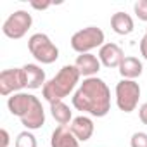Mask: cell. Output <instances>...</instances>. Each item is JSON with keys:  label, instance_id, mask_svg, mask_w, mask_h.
Listing matches in <instances>:
<instances>
[{"label": "cell", "instance_id": "4", "mask_svg": "<svg viewBox=\"0 0 147 147\" xmlns=\"http://www.w3.org/2000/svg\"><path fill=\"white\" fill-rule=\"evenodd\" d=\"M30 54L42 64H52L59 59V49L45 33H35L28 40Z\"/></svg>", "mask_w": 147, "mask_h": 147}, {"label": "cell", "instance_id": "23", "mask_svg": "<svg viewBox=\"0 0 147 147\" xmlns=\"http://www.w3.org/2000/svg\"><path fill=\"white\" fill-rule=\"evenodd\" d=\"M140 54H142V57L147 61V35H144L142 40H140Z\"/></svg>", "mask_w": 147, "mask_h": 147}, {"label": "cell", "instance_id": "25", "mask_svg": "<svg viewBox=\"0 0 147 147\" xmlns=\"http://www.w3.org/2000/svg\"><path fill=\"white\" fill-rule=\"evenodd\" d=\"M145 35H147V28H145Z\"/></svg>", "mask_w": 147, "mask_h": 147}, {"label": "cell", "instance_id": "21", "mask_svg": "<svg viewBox=\"0 0 147 147\" xmlns=\"http://www.w3.org/2000/svg\"><path fill=\"white\" fill-rule=\"evenodd\" d=\"M9 140H11L9 131L5 128H2L0 130V147H9Z\"/></svg>", "mask_w": 147, "mask_h": 147}, {"label": "cell", "instance_id": "18", "mask_svg": "<svg viewBox=\"0 0 147 147\" xmlns=\"http://www.w3.org/2000/svg\"><path fill=\"white\" fill-rule=\"evenodd\" d=\"M14 147H38L36 144V137L30 131V130H24L18 135L16 142H14Z\"/></svg>", "mask_w": 147, "mask_h": 147}, {"label": "cell", "instance_id": "2", "mask_svg": "<svg viewBox=\"0 0 147 147\" xmlns=\"http://www.w3.org/2000/svg\"><path fill=\"white\" fill-rule=\"evenodd\" d=\"M80 71L76 69L75 64H66L59 69V73L50 78L43 88H42V94H43V99L49 102V104H54V102H61L64 100L69 94H73V90L76 88V85L80 83Z\"/></svg>", "mask_w": 147, "mask_h": 147}, {"label": "cell", "instance_id": "20", "mask_svg": "<svg viewBox=\"0 0 147 147\" xmlns=\"http://www.w3.org/2000/svg\"><path fill=\"white\" fill-rule=\"evenodd\" d=\"M131 147H147V133L145 131H135L130 140Z\"/></svg>", "mask_w": 147, "mask_h": 147}, {"label": "cell", "instance_id": "8", "mask_svg": "<svg viewBox=\"0 0 147 147\" xmlns=\"http://www.w3.org/2000/svg\"><path fill=\"white\" fill-rule=\"evenodd\" d=\"M123 59H125V54L118 43L107 42L99 49V61L106 67H119Z\"/></svg>", "mask_w": 147, "mask_h": 147}, {"label": "cell", "instance_id": "16", "mask_svg": "<svg viewBox=\"0 0 147 147\" xmlns=\"http://www.w3.org/2000/svg\"><path fill=\"white\" fill-rule=\"evenodd\" d=\"M111 28L118 35H130L135 30V24H133V19H131L130 14H126V12H116L111 18Z\"/></svg>", "mask_w": 147, "mask_h": 147}, {"label": "cell", "instance_id": "11", "mask_svg": "<svg viewBox=\"0 0 147 147\" xmlns=\"http://www.w3.org/2000/svg\"><path fill=\"white\" fill-rule=\"evenodd\" d=\"M69 128H71L73 135H75L80 142L90 140L92 135H94V130H95L94 121H92V118H88V116H76V118H73Z\"/></svg>", "mask_w": 147, "mask_h": 147}, {"label": "cell", "instance_id": "24", "mask_svg": "<svg viewBox=\"0 0 147 147\" xmlns=\"http://www.w3.org/2000/svg\"><path fill=\"white\" fill-rule=\"evenodd\" d=\"M52 5V2H31V7L33 9H38V11H45V9H49Z\"/></svg>", "mask_w": 147, "mask_h": 147}, {"label": "cell", "instance_id": "15", "mask_svg": "<svg viewBox=\"0 0 147 147\" xmlns=\"http://www.w3.org/2000/svg\"><path fill=\"white\" fill-rule=\"evenodd\" d=\"M119 75L123 76V80H135L142 75V61L138 57H133V55H126L123 59V62L119 64Z\"/></svg>", "mask_w": 147, "mask_h": 147}, {"label": "cell", "instance_id": "7", "mask_svg": "<svg viewBox=\"0 0 147 147\" xmlns=\"http://www.w3.org/2000/svg\"><path fill=\"white\" fill-rule=\"evenodd\" d=\"M23 88H26L23 67H11L0 73V95L9 97V95L18 94Z\"/></svg>", "mask_w": 147, "mask_h": 147}, {"label": "cell", "instance_id": "14", "mask_svg": "<svg viewBox=\"0 0 147 147\" xmlns=\"http://www.w3.org/2000/svg\"><path fill=\"white\" fill-rule=\"evenodd\" d=\"M24 71V80H26V88L36 90V88H43L45 82V71L38 66V64H24L23 66Z\"/></svg>", "mask_w": 147, "mask_h": 147}, {"label": "cell", "instance_id": "5", "mask_svg": "<svg viewBox=\"0 0 147 147\" xmlns=\"http://www.w3.org/2000/svg\"><path fill=\"white\" fill-rule=\"evenodd\" d=\"M140 99V85L135 80H121L116 83V106L123 113L137 109Z\"/></svg>", "mask_w": 147, "mask_h": 147}, {"label": "cell", "instance_id": "1", "mask_svg": "<svg viewBox=\"0 0 147 147\" xmlns=\"http://www.w3.org/2000/svg\"><path fill=\"white\" fill-rule=\"evenodd\" d=\"M73 107L95 118H104L111 111V90L107 83L97 76L85 78L73 95Z\"/></svg>", "mask_w": 147, "mask_h": 147}, {"label": "cell", "instance_id": "22", "mask_svg": "<svg viewBox=\"0 0 147 147\" xmlns=\"http://www.w3.org/2000/svg\"><path fill=\"white\" fill-rule=\"evenodd\" d=\"M138 118L144 125H147V102H144L140 107H138Z\"/></svg>", "mask_w": 147, "mask_h": 147}, {"label": "cell", "instance_id": "19", "mask_svg": "<svg viewBox=\"0 0 147 147\" xmlns=\"http://www.w3.org/2000/svg\"><path fill=\"white\" fill-rule=\"evenodd\" d=\"M133 11L140 21L147 23V0H137L135 5H133Z\"/></svg>", "mask_w": 147, "mask_h": 147}, {"label": "cell", "instance_id": "12", "mask_svg": "<svg viewBox=\"0 0 147 147\" xmlns=\"http://www.w3.org/2000/svg\"><path fill=\"white\" fill-rule=\"evenodd\" d=\"M75 66L80 71V75L85 78H92L100 71V61L94 54H80L75 61Z\"/></svg>", "mask_w": 147, "mask_h": 147}, {"label": "cell", "instance_id": "9", "mask_svg": "<svg viewBox=\"0 0 147 147\" xmlns=\"http://www.w3.org/2000/svg\"><path fill=\"white\" fill-rule=\"evenodd\" d=\"M35 99H36V97L31 95V94L18 92V94L11 95V97L7 99V107H9V111H11L12 116H18V118L21 119V118L30 111V107L33 106Z\"/></svg>", "mask_w": 147, "mask_h": 147}, {"label": "cell", "instance_id": "17", "mask_svg": "<svg viewBox=\"0 0 147 147\" xmlns=\"http://www.w3.org/2000/svg\"><path fill=\"white\" fill-rule=\"evenodd\" d=\"M50 114L59 123V126H69L71 121H73V113H71L69 106L64 100L50 104Z\"/></svg>", "mask_w": 147, "mask_h": 147}, {"label": "cell", "instance_id": "3", "mask_svg": "<svg viewBox=\"0 0 147 147\" xmlns=\"http://www.w3.org/2000/svg\"><path fill=\"white\" fill-rule=\"evenodd\" d=\"M104 40H106V35L100 28L87 26L71 36V49L78 54H90V50L100 49L104 45Z\"/></svg>", "mask_w": 147, "mask_h": 147}, {"label": "cell", "instance_id": "6", "mask_svg": "<svg viewBox=\"0 0 147 147\" xmlns=\"http://www.w3.org/2000/svg\"><path fill=\"white\" fill-rule=\"evenodd\" d=\"M31 24H33L31 14H30L28 11L19 9V11H14V12L4 21L2 31H4V35H5L7 38L19 40V38H23V36L28 33V30L31 28Z\"/></svg>", "mask_w": 147, "mask_h": 147}, {"label": "cell", "instance_id": "10", "mask_svg": "<svg viewBox=\"0 0 147 147\" xmlns=\"http://www.w3.org/2000/svg\"><path fill=\"white\" fill-rule=\"evenodd\" d=\"M21 123L26 130H38L45 125V111H43V106L40 102V99L36 97L33 106L30 107V111L21 118Z\"/></svg>", "mask_w": 147, "mask_h": 147}, {"label": "cell", "instance_id": "13", "mask_svg": "<svg viewBox=\"0 0 147 147\" xmlns=\"http://www.w3.org/2000/svg\"><path fill=\"white\" fill-rule=\"evenodd\" d=\"M50 147H80V140L73 135L69 126H57L52 131Z\"/></svg>", "mask_w": 147, "mask_h": 147}]
</instances>
